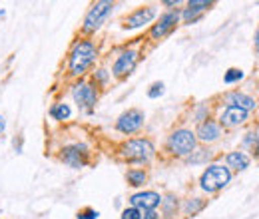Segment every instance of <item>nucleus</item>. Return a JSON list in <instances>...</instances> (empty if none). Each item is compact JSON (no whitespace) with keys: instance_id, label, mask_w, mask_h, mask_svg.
Returning a JSON list of instances; mask_svg holds the SVG:
<instances>
[{"instance_id":"obj_1","label":"nucleus","mask_w":259,"mask_h":219,"mask_svg":"<svg viewBox=\"0 0 259 219\" xmlns=\"http://www.w3.org/2000/svg\"><path fill=\"white\" fill-rule=\"evenodd\" d=\"M98 52H96V46L92 40H80L72 52H70V58H68V72L72 76H82L92 62L96 60Z\"/></svg>"},{"instance_id":"obj_2","label":"nucleus","mask_w":259,"mask_h":219,"mask_svg":"<svg viewBox=\"0 0 259 219\" xmlns=\"http://www.w3.org/2000/svg\"><path fill=\"white\" fill-rule=\"evenodd\" d=\"M156 154L154 146L150 140L144 138H136V140H128L126 144H122L120 148V156L128 159L132 163H148Z\"/></svg>"},{"instance_id":"obj_3","label":"nucleus","mask_w":259,"mask_h":219,"mask_svg":"<svg viewBox=\"0 0 259 219\" xmlns=\"http://www.w3.org/2000/svg\"><path fill=\"white\" fill-rule=\"evenodd\" d=\"M229 180H231L229 167H224V165H220V163H213V165H209V167L201 173V178H199V188L203 189V191H207V193H215V191L226 188L227 184H229Z\"/></svg>"},{"instance_id":"obj_4","label":"nucleus","mask_w":259,"mask_h":219,"mask_svg":"<svg viewBox=\"0 0 259 219\" xmlns=\"http://www.w3.org/2000/svg\"><path fill=\"white\" fill-rule=\"evenodd\" d=\"M195 142H197V138H195V134L192 129H176L167 138L165 148L174 156H190V154H194Z\"/></svg>"},{"instance_id":"obj_5","label":"nucleus","mask_w":259,"mask_h":219,"mask_svg":"<svg viewBox=\"0 0 259 219\" xmlns=\"http://www.w3.org/2000/svg\"><path fill=\"white\" fill-rule=\"evenodd\" d=\"M112 10H114V2L110 0H100L96 4H92V8L84 16V30L96 32L106 22V18L112 14Z\"/></svg>"},{"instance_id":"obj_6","label":"nucleus","mask_w":259,"mask_h":219,"mask_svg":"<svg viewBox=\"0 0 259 219\" xmlns=\"http://www.w3.org/2000/svg\"><path fill=\"white\" fill-rule=\"evenodd\" d=\"M144 125V112L142 110H138V108H132L128 112H124L118 120H116V129L120 132V134H136L140 127Z\"/></svg>"},{"instance_id":"obj_7","label":"nucleus","mask_w":259,"mask_h":219,"mask_svg":"<svg viewBox=\"0 0 259 219\" xmlns=\"http://www.w3.org/2000/svg\"><path fill=\"white\" fill-rule=\"evenodd\" d=\"M72 96H74V100L78 102V106L86 108L88 114H92V108L96 106V100H98V92L92 84H88V82H78V84H74Z\"/></svg>"},{"instance_id":"obj_8","label":"nucleus","mask_w":259,"mask_h":219,"mask_svg":"<svg viewBox=\"0 0 259 219\" xmlns=\"http://www.w3.org/2000/svg\"><path fill=\"white\" fill-rule=\"evenodd\" d=\"M156 14H158V8H156V6H142V8H138L136 12H132L128 18L124 20L122 28H126V30L142 28V26L150 24V22L156 18Z\"/></svg>"},{"instance_id":"obj_9","label":"nucleus","mask_w":259,"mask_h":219,"mask_svg":"<svg viewBox=\"0 0 259 219\" xmlns=\"http://www.w3.org/2000/svg\"><path fill=\"white\" fill-rule=\"evenodd\" d=\"M130 205L140 211H154L158 205H162V195L156 191H140L130 197Z\"/></svg>"},{"instance_id":"obj_10","label":"nucleus","mask_w":259,"mask_h":219,"mask_svg":"<svg viewBox=\"0 0 259 219\" xmlns=\"http://www.w3.org/2000/svg\"><path fill=\"white\" fill-rule=\"evenodd\" d=\"M86 157H88V148L84 144H72V146H66L62 150V161L66 165L74 167V169H80L86 165Z\"/></svg>"},{"instance_id":"obj_11","label":"nucleus","mask_w":259,"mask_h":219,"mask_svg":"<svg viewBox=\"0 0 259 219\" xmlns=\"http://www.w3.org/2000/svg\"><path fill=\"white\" fill-rule=\"evenodd\" d=\"M178 20H180V12L178 10H169V12H163L162 16H160V20L152 26V30H150V36L154 38V40H158V38H162L165 36L167 32L171 30L176 24H178Z\"/></svg>"},{"instance_id":"obj_12","label":"nucleus","mask_w":259,"mask_h":219,"mask_svg":"<svg viewBox=\"0 0 259 219\" xmlns=\"http://www.w3.org/2000/svg\"><path fill=\"white\" fill-rule=\"evenodd\" d=\"M136 62H138V54H136L134 50H126V52H122V54L118 56V60L114 62L112 74H114L116 78H124V76L132 74V70L136 68Z\"/></svg>"},{"instance_id":"obj_13","label":"nucleus","mask_w":259,"mask_h":219,"mask_svg":"<svg viewBox=\"0 0 259 219\" xmlns=\"http://www.w3.org/2000/svg\"><path fill=\"white\" fill-rule=\"evenodd\" d=\"M247 114L249 112H245L241 108L227 106L226 110L222 112V116H220V124L224 125V127H237V125H241L247 120Z\"/></svg>"},{"instance_id":"obj_14","label":"nucleus","mask_w":259,"mask_h":219,"mask_svg":"<svg viewBox=\"0 0 259 219\" xmlns=\"http://www.w3.org/2000/svg\"><path fill=\"white\" fill-rule=\"evenodd\" d=\"M220 136H222V127H220L218 122H213V120L201 122L199 127H197V134H195V138L199 142H203V144H211V142L220 140Z\"/></svg>"},{"instance_id":"obj_15","label":"nucleus","mask_w":259,"mask_h":219,"mask_svg":"<svg viewBox=\"0 0 259 219\" xmlns=\"http://www.w3.org/2000/svg\"><path fill=\"white\" fill-rule=\"evenodd\" d=\"M226 104L227 106L241 108V110H245V112H251V110H255V106H257L251 96L241 94V92H229V94L226 96Z\"/></svg>"},{"instance_id":"obj_16","label":"nucleus","mask_w":259,"mask_h":219,"mask_svg":"<svg viewBox=\"0 0 259 219\" xmlns=\"http://www.w3.org/2000/svg\"><path fill=\"white\" fill-rule=\"evenodd\" d=\"M226 163H227V167H233V169H239V171H241V169H245V167L249 165V156L237 150V152L227 154Z\"/></svg>"},{"instance_id":"obj_17","label":"nucleus","mask_w":259,"mask_h":219,"mask_svg":"<svg viewBox=\"0 0 259 219\" xmlns=\"http://www.w3.org/2000/svg\"><path fill=\"white\" fill-rule=\"evenodd\" d=\"M72 116V108L68 104H54L50 108V118L56 120V122H64Z\"/></svg>"},{"instance_id":"obj_18","label":"nucleus","mask_w":259,"mask_h":219,"mask_svg":"<svg viewBox=\"0 0 259 219\" xmlns=\"http://www.w3.org/2000/svg\"><path fill=\"white\" fill-rule=\"evenodd\" d=\"M162 213L165 217H174L178 213V197L176 195H165V197H162Z\"/></svg>"},{"instance_id":"obj_19","label":"nucleus","mask_w":259,"mask_h":219,"mask_svg":"<svg viewBox=\"0 0 259 219\" xmlns=\"http://www.w3.org/2000/svg\"><path fill=\"white\" fill-rule=\"evenodd\" d=\"M126 180H128L130 186H134V188H142V186L146 184L148 176H146L144 169H130L128 176H126Z\"/></svg>"},{"instance_id":"obj_20","label":"nucleus","mask_w":259,"mask_h":219,"mask_svg":"<svg viewBox=\"0 0 259 219\" xmlns=\"http://www.w3.org/2000/svg\"><path fill=\"white\" fill-rule=\"evenodd\" d=\"M203 207H205V201L199 199V197H194V199H188V201L184 203V213H186V215H197Z\"/></svg>"},{"instance_id":"obj_21","label":"nucleus","mask_w":259,"mask_h":219,"mask_svg":"<svg viewBox=\"0 0 259 219\" xmlns=\"http://www.w3.org/2000/svg\"><path fill=\"white\" fill-rule=\"evenodd\" d=\"M243 70H239V68H229L226 72V76H224V82L226 84H235V82H239V80H243Z\"/></svg>"},{"instance_id":"obj_22","label":"nucleus","mask_w":259,"mask_h":219,"mask_svg":"<svg viewBox=\"0 0 259 219\" xmlns=\"http://www.w3.org/2000/svg\"><path fill=\"white\" fill-rule=\"evenodd\" d=\"M211 4H213L211 0H190V2H188V8L194 10V12H197V14H201V12L207 10Z\"/></svg>"},{"instance_id":"obj_23","label":"nucleus","mask_w":259,"mask_h":219,"mask_svg":"<svg viewBox=\"0 0 259 219\" xmlns=\"http://www.w3.org/2000/svg\"><path fill=\"white\" fill-rule=\"evenodd\" d=\"M163 94H165V84L163 82H154L150 86V90H148V98H152V100H158Z\"/></svg>"},{"instance_id":"obj_24","label":"nucleus","mask_w":259,"mask_h":219,"mask_svg":"<svg viewBox=\"0 0 259 219\" xmlns=\"http://www.w3.org/2000/svg\"><path fill=\"white\" fill-rule=\"evenodd\" d=\"M98 217H100V211L92 209V207H86V209L78 211V215H76V219H98Z\"/></svg>"},{"instance_id":"obj_25","label":"nucleus","mask_w":259,"mask_h":219,"mask_svg":"<svg viewBox=\"0 0 259 219\" xmlns=\"http://www.w3.org/2000/svg\"><path fill=\"white\" fill-rule=\"evenodd\" d=\"M122 219H142V211L130 205V207H126V209L122 211Z\"/></svg>"},{"instance_id":"obj_26","label":"nucleus","mask_w":259,"mask_h":219,"mask_svg":"<svg viewBox=\"0 0 259 219\" xmlns=\"http://www.w3.org/2000/svg\"><path fill=\"white\" fill-rule=\"evenodd\" d=\"M94 82L106 84V82H108V70H96V72H94Z\"/></svg>"},{"instance_id":"obj_27","label":"nucleus","mask_w":259,"mask_h":219,"mask_svg":"<svg viewBox=\"0 0 259 219\" xmlns=\"http://www.w3.org/2000/svg\"><path fill=\"white\" fill-rule=\"evenodd\" d=\"M195 120H197L199 124L207 120V106H199V108H197V112H195Z\"/></svg>"},{"instance_id":"obj_28","label":"nucleus","mask_w":259,"mask_h":219,"mask_svg":"<svg viewBox=\"0 0 259 219\" xmlns=\"http://www.w3.org/2000/svg\"><path fill=\"white\" fill-rule=\"evenodd\" d=\"M257 134H253V132H249L247 136H245V140H243V146L247 148V146H255V142H257Z\"/></svg>"},{"instance_id":"obj_29","label":"nucleus","mask_w":259,"mask_h":219,"mask_svg":"<svg viewBox=\"0 0 259 219\" xmlns=\"http://www.w3.org/2000/svg\"><path fill=\"white\" fill-rule=\"evenodd\" d=\"M160 215L156 213V209L154 211H142V219H158Z\"/></svg>"},{"instance_id":"obj_30","label":"nucleus","mask_w":259,"mask_h":219,"mask_svg":"<svg viewBox=\"0 0 259 219\" xmlns=\"http://www.w3.org/2000/svg\"><path fill=\"white\" fill-rule=\"evenodd\" d=\"M6 129V118L4 116H0V134Z\"/></svg>"},{"instance_id":"obj_31","label":"nucleus","mask_w":259,"mask_h":219,"mask_svg":"<svg viewBox=\"0 0 259 219\" xmlns=\"http://www.w3.org/2000/svg\"><path fill=\"white\" fill-rule=\"evenodd\" d=\"M163 4H165V6H176V4H178V0H165Z\"/></svg>"},{"instance_id":"obj_32","label":"nucleus","mask_w":259,"mask_h":219,"mask_svg":"<svg viewBox=\"0 0 259 219\" xmlns=\"http://www.w3.org/2000/svg\"><path fill=\"white\" fill-rule=\"evenodd\" d=\"M253 154H255V156L259 157V140L255 142V146H253Z\"/></svg>"},{"instance_id":"obj_33","label":"nucleus","mask_w":259,"mask_h":219,"mask_svg":"<svg viewBox=\"0 0 259 219\" xmlns=\"http://www.w3.org/2000/svg\"><path fill=\"white\" fill-rule=\"evenodd\" d=\"M255 48H257V52H259V30H257V34H255Z\"/></svg>"},{"instance_id":"obj_34","label":"nucleus","mask_w":259,"mask_h":219,"mask_svg":"<svg viewBox=\"0 0 259 219\" xmlns=\"http://www.w3.org/2000/svg\"><path fill=\"white\" fill-rule=\"evenodd\" d=\"M6 16V10H0V18H4Z\"/></svg>"}]
</instances>
